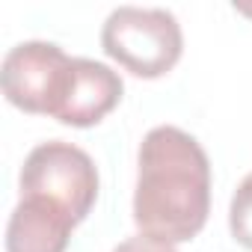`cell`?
Listing matches in <instances>:
<instances>
[{"label": "cell", "instance_id": "1", "mask_svg": "<svg viewBox=\"0 0 252 252\" xmlns=\"http://www.w3.org/2000/svg\"><path fill=\"white\" fill-rule=\"evenodd\" d=\"M211 214V160L202 143L175 128H152L137 152L134 222L140 234L187 243Z\"/></svg>", "mask_w": 252, "mask_h": 252}, {"label": "cell", "instance_id": "2", "mask_svg": "<svg viewBox=\"0 0 252 252\" xmlns=\"http://www.w3.org/2000/svg\"><path fill=\"white\" fill-rule=\"evenodd\" d=\"M101 51L143 80L169 74L184 54L178 18L160 6H116L101 24Z\"/></svg>", "mask_w": 252, "mask_h": 252}, {"label": "cell", "instance_id": "3", "mask_svg": "<svg viewBox=\"0 0 252 252\" xmlns=\"http://www.w3.org/2000/svg\"><path fill=\"white\" fill-rule=\"evenodd\" d=\"M18 187L21 199H36L80 225L98 202L101 178L95 160L80 146L48 140L24 158Z\"/></svg>", "mask_w": 252, "mask_h": 252}, {"label": "cell", "instance_id": "4", "mask_svg": "<svg viewBox=\"0 0 252 252\" xmlns=\"http://www.w3.org/2000/svg\"><path fill=\"white\" fill-rule=\"evenodd\" d=\"M74 74V57L60 45L30 39L9 48L0 65V86L12 107L33 116L57 119Z\"/></svg>", "mask_w": 252, "mask_h": 252}, {"label": "cell", "instance_id": "5", "mask_svg": "<svg viewBox=\"0 0 252 252\" xmlns=\"http://www.w3.org/2000/svg\"><path fill=\"white\" fill-rule=\"evenodd\" d=\"M122 92H125V83L119 71H113L107 63L74 57L71 86L57 113V122L68 125V128H92L119 107Z\"/></svg>", "mask_w": 252, "mask_h": 252}, {"label": "cell", "instance_id": "6", "mask_svg": "<svg viewBox=\"0 0 252 252\" xmlns=\"http://www.w3.org/2000/svg\"><path fill=\"white\" fill-rule=\"evenodd\" d=\"M77 222L60 211L36 202L18 199L6 222V252H65Z\"/></svg>", "mask_w": 252, "mask_h": 252}, {"label": "cell", "instance_id": "7", "mask_svg": "<svg viewBox=\"0 0 252 252\" xmlns=\"http://www.w3.org/2000/svg\"><path fill=\"white\" fill-rule=\"evenodd\" d=\"M228 231L234 243L252 252V172L243 175V181L234 187L228 202Z\"/></svg>", "mask_w": 252, "mask_h": 252}, {"label": "cell", "instance_id": "8", "mask_svg": "<svg viewBox=\"0 0 252 252\" xmlns=\"http://www.w3.org/2000/svg\"><path fill=\"white\" fill-rule=\"evenodd\" d=\"M113 252H178V249H175V243H166V240H158L149 234H134L128 240H122L119 246H113Z\"/></svg>", "mask_w": 252, "mask_h": 252}, {"label": "cell", "instance_id": "9", "mask_svg": "<svg viewBox=\"0 0 252 252\" xmlns=\"http://www.w3.org/2000/svg\"><path fill=\"white\" fill-rule=\"evenodd\" d=\"M234 12H240V15L252 18V3H234Z\"/></svg>", "mask_w": 252, "mask_h": 252}]
</instances>
